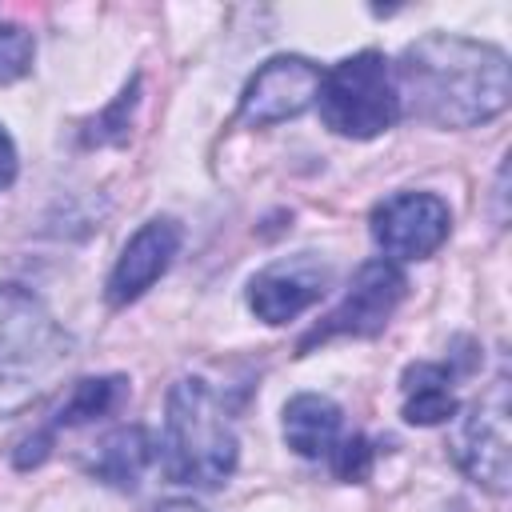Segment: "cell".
<instances>
[{
    "label": "cell",
    "mask_w": 512,
    "mask_h": 512,
    "mask_svg": "<svg viewBox=\"0 0 512 512\" xmlns=\"http://www.w3.org/2000/svg\"><path fill=\"white\" fill-rule=\"evenodd\" d=\"M392 84L400 108L436 128L488 124L512 100L508 56L484 40L452 32L412 40L396 60Z\"/></svg>",
    "instance_id": "6da1fadb"
},
{
    "label": "cell",
    "mask_w": 512,
    "mask_h": 512,
    "mask_svg": "<svg viewBox=\"0 0 512 512\" xmlns=\"http://www.w3.org/2000/svg\"><path fill=\"white\" fill-rule=\"evenodd\" d=\"M76 344L20 284H0V420L32 408L68 368Z\"/></svg>",
    "instance_id": "7a4b0ae2"
},
{
    "label": "cell",
    "mask_w": 512,
    "mask_h": 512,
    "mask_svg": "<svg viewBox=\"0 0 512 512\" xmlns=\"http://www.w3.org/2000/svg\"><path fill=\"white\" fill-rule=\"evenodd\" d=\"M236 456H240V440L216 392L200 376L176 380L164 400V436H160L164 476L172 484L216 488L236 472Z\"/></svg>",
    "instance_id": "3957f363"
},
{
    "label": "cell",
    "mask_w": 512,
    "mask_h": 512,
    "mask_svg": "<svg viewBox=\"0 0 512 512\" xmlns=\"http://www.w3.org/2000/svg\"><path fill=\"white\" fill-rule=\"evenodd\" d=\"M316 104H320V120L336 136H352V140H372V136L388 132L400 116L392 68L372 48L328 68L320 80Z\"/></svg>",
    "instance_id": "277c9868"
},
{
    "label": "cell",
    "mask_w": 512,
    "mask_h": 512,
    "mask_svg": "<svg viewBox=\"0 0 512 512\" xmlns=\"http://www.w3.org/2000/svg\"><path fill=\"white\" fill-rule=\"evenodd\" d=\"M452 456L460 472L480 488L496 496L508 492L512 468H508V380L504 376H496L492 388L464 412L452 440Z\"/></svg>",
    "instance_id": "5b68a950"
},
{
    "label": "cell",
    "mask_w": 512,
    "mask_h": 512,
    "mask_svg": "<svg viewBox=\"0 0 512 512\" xmlns=\"http://www.w3.org/2000/svg\"><path fill=\"white\" fill-rule=\"evenodd\" d=\"M404 288H408V280L392 260H368L356 272V280L348 284L344 300L300 340V352H308L332 336H376L388 324V316L396 312V304L404 300Z\"/></svg>",
    "instance_id": "8992f818"
},
{
    "label": "cell",
    "mask_w": 512,
    "mask_h": 512,
    "mask_svg": "<svg viewBox=\"0 0 512 512\" xmlns=\"http://www.w3.org/2000/svg\"><path fill=\"white\" fill-rule=\"evenodd\" d=\"M452 228V212L432 192H396L372 208V240L392 260L432 256Z\"/></svg>",
    "instance_id": "52a82bcc"
},
{
    "label": "cell",
    "mask_w": 512,
    "mask_h": 512,
    "mask_svg": "<svg viewBox=\"0 0 512 512\" xmlns=\"http://www.w3.org/2000/svg\"><path fill=\"white\" fill-rule=\"evenodd\" d=\"M324 72L304 56H272L252 72L240 96V120L252 128H272L280 120H292L308 112L320 96Z\"/></svg>",
    "instance_id": "ba28073f"
},
{
    "label": "cell",
    "mask_w": 512,
    "mask_h": 512,
    "mask_svg": "<svg viewBox=\"0 0 512 512\" xmlns=\"http://www.w3.org/2000/svg\"><path fill=\"white\" fill-rule=\"evenodd\" d=\"M328 292V268L312 252L284 256L260 268L248 284V308L264 324H288Z\"/></svg>",
    "instance_id": "9c48e42d"
},
{
    "label": "cell",
    "mask_w": 512,
    "mask_h": 512,
    "mask_svg": "<svg viewBox=\"0 0 512 512\" xmlns=\"http://www.w3.org/2000/svg\"><path fill=\"white\" fill-rule=\"evenodd\" d=\"M180 252V224L172 216H156L148 224H140L132 232V240L124 244V252L116 256V268L108 276V304L124 308L132 300H140L172 264V256Z\"/></svg>",
    "instance_id": "30bf717a"
},
{
    "label": "cell",
    "mask_w": 512,
    "mask_h": 512,
    "mask_svg": "<svg viewBox=\"0 0 512 512\" xmlns=\"http://www.w3.org/2000/svg\"><path fill=\"white\" fill-rule=\"evenodd\" d=\"M284 440L296 456H328L340 440V408L320 392H300L284 404Z\"/></svg>",
    "instance_id": "8fae6325"
},
{
    "label": "cell",
    "mask_w": 512,
    "mask_h": 512,
    "mask_svg": "<svg viewBox=\"0 0 512 512\" xmlns=\"http://www.w3.org/2000/svg\"><path fill=\"white\" fill-rule=\"evenodd\" d=\"M152 464V440L140 424H124L116 432H108L100 444H96V456H92V476L112 484V488H124L132 492L144 476V468Z\"/></svg>",
    "instance_id": "7c38bea8"
},
{
    "label": "cell",
    "mask_w": 512,
    "mask_h": 512,
    "mask_svg": "<svg viewBox=\"0 0 512 512\" xmlns=\"http://www.w3.org/2000/svg\"><path fill=\"white\" fill-rule=\"evenodd\" d=\"M404 388V420L408 424H444L456 416L452 372L448 364H412L400 380Z\"/></svg>",
    "instance_id": "4fadbf2b"
},
{
    "label": "cell",
    "mask_w": 512,
    "mask_h": 512,
    "mask_svg": "<svg viewBox=\"0 0 512 512\" xmlns=\"http://www.w3.org/2000/svg\"><path fill=\"white\" fill-rule=\"evenodd\" d=\"M124 396H128V380L124 376H88V380H76L72 396L52 416V432L56 428H76V424H88L96 416L116 412Z\"/></svg>",
    "instance_id": "5bb4252c"
},
{
    "label": "cell",
    "mask_w": 512,
    "mask_h": 512,
    "mask_svg": "<svg viewBox=\"0 0 512 512\" xmlns=\"http://www.w3.org/2000/svg\"><path fill=\"white\" fill-rule=\"evenodd\" d=\"M32 52H36L32 32L12 20H0V84L20 80L32 68Z\"/></svg>",
    "instance_id": "9a60e30c"
},
{
    "label": "cell",
    "mask_w": 512,
    "mask_h": 512,
    "mask_svg": "<svg viewBox=\"0 0 512 512\" xmlns=\"http://www.w3.org/2000/svg\"><path fill=\"white\" fill-rule=\"evenodd\" d=\"M328 456H332L336 480L360 484V480H368V472H372V444H368V436H360V432L340 436V440L328 448Z\"/></svg>",
    "instance_id": "2e32d148"
},
{
    "label": "cell",
    "mask_w": 512,
    "mask_h": 512,
    "mask_svg": "<svg viewBox=\"0 0 512 512\" xmlns=\"http://www.w3.org/2000/svg\"><path fill=\"white\" fill-rule=\"evenodd\" d=\"M136 88H140V80H132V88H124V92H120V100H116V104H112V108L92 124L96 132H92L88 140H120V136H124V128H128V124H124V112L136 104Z\"/></svg>",
    "instance_id": "e0dca14e"
},
{
    "label": "cell",
    "mask_w": 512,
    "mask_h": 512,
    "mask_svg": "<svg viewBox=\"0 0 512 512\" xmlns=\"http://www.w3.org/2000/svg\"><path fill=\"white\" fill-rule=\"evenodd\" d=\"M48 448H52V428L48 432H36V436H28V440H20V448H16V468H36L44 456H48Z\"/></svg>",
    "instance_id": "ac0fdd59"
},
{
    "label": "cell",
    "mask_w": 512,
    "mask_h": 512,
    "mask_svg": "<svg viewBox=\"0 0 512 512\" xmlns=\"http://www.w3.org/2000/svg\"><path fill=\"white\" fill-rule=\"evenodd\" d=\"M12 180H16V144H12V136L4 132V124H0V192H4Z\"/></svg>",
    "instance_id": "d6986e66"
},
{
    "label": "cell",
    "mask_w": 512,
    "mask_h": 512,
    "mask_svg": "<svg viewBox=\"0 0 512 512\" xmlns=\"http://www.w3.org/2000/svg\"><path fill=\"white\" fill-rule=\"evenodd\" d=\"M156 512H204L200 504H192V500H164Z\"/></svg>",
    "instance_id": "ffe728a7"
}]
</instances>
